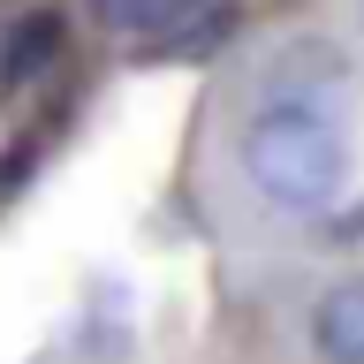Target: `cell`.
Returning <instances> with one entry per match:
<instances>
[{
    "mask_svg": "<svg viewBox=\"0 0 364 364\" xmlns=\"http://www.w3.org/2000/svg\"><path fill=\"white\" fill-rule=\"evenodd\" d=\"M190 8H198V0H84V16L99 23V31L136 38V46H152V38H167V31H182V23H190Z\"/></svg>",
    "mask_w": 364,
    "mask_h": 364,
    "instance_id": "3",
    "label": "cell"
},
{
    "mask_svg": "<svg viewBox=\"0 0 364 364\" xmlns=\"http://www.w3.org/2000/svg\"><path fill=\"white\" fill-rule=\"evenodd\" d=\"M357 23H364V0H357Z\"/></svg>",
    "mask_w": 364,
    "mask_h": 364,
    "instance_id": "5",
    "label": "cell"
},
{
    "mask_svg": "<svg viewBox=\"0 0 364 364\" xmlns=\"http://www.w3.org/2000/svg\"><path fill=\"white\" fill-rule=\"evenodd\" d=\"M311 349H318V364H364V273H349L318 296Z\"/></svg>",
    "mask_w": 364,
    "mask_h": 364,
    "instance_id": "2",
    "label": "cell"
},
{
    "mask_svg": "<svg viewBox=\"0 0 364 364\" xmlns=\"http://www.w3.org/2000/svg\"><path fill=\"white\" fill-rule=\"evenodd\" d=\"M235 159L273 213H326L349 190V136L311 99H266L235 136Z\"/></svg>",
    "mask_w": 364,
    "mask_h": 364,
    "instance_id": "1",
    "label": "cell"
},
{
    "mask_svg": "<svg viewBox=\"0 0 364 364\" xmlns=\"http://www.w3.org/2000/svg\"><path fill=\"white\" fill-rule=\"evenodd\" d=\"M53 53H61V16H23L8 38H0V91L31 84V76H46L53 68Z\"/></svg>",
    "mask_w": 364,
    "mask_h": 364,
    "instance_id": "4",
    "label": "cell"
}]
</instances>
